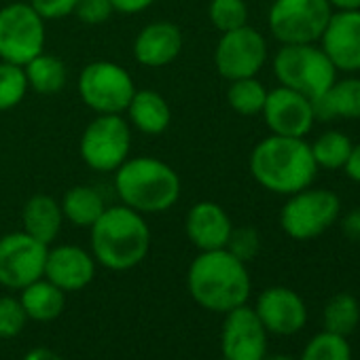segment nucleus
I'll return each mask as SVG.
<instances>
[{
	"label": "nucleus",
	"mask_w": 360,
	"mask_h": 360,
	"mask_svg": "<svg viewBox=\"0 0 360 360\" xmlns=\"http://www.w3.org/2000/svg\"><path fill=\"white\" fill-rule=\"evenodd\" d=\"M250 174L276 195H292L314 185L318 165L305 138L267 136L250 153Z\"/></svg>",
	"instance_id": "1"
},
{
	"label": "nucleus",
	"mask_w": 360,
	"mask_h": 360,
	"mask_svg": "<svg viewBox=\"0 0 360 360\" xmlns=\"http://www.w3.org/2000/svg\"><path fill=\"white\" fill-rule=\"evenodd\" d=\"M187 288L193 301L214 314H227L250 299L252 282L244 261L227 248L200 252L187 274Z\"/></svg>",
	"instance_id": "2"
},
{
	"label": "nucleus",
	"mask_w": 360,
	"mask_h": 360,
	"mask_svg": "<svg viewBox=\"0 0 360 360\" xmlns=\"http://www.w3.org/2000/svg\"><path fill=\"white\" fill-rule=\"evenodd\" d=\"M91 229V255L110 271H127L144 261L150 248V229L140 212L110 206Z\"/></svg>",
	"instance_id": "3"
},
{
	"label": "nucleus",
	"mask_w": 360,
	"mask_h": 360,
	"mask_svg": "<svg viewBox=\"0 0 360 360\" xmlns=\"http://www.w3.org/2000/svg\"><path fill=\"white\" fill-rule=\"evenodd\" d=\"M115 189L123 206L140 214H159L178 202L180 178L161 159L134 157L115 169Z\"/></svg>",
	"instance_id": "4"
},
{
	"label": "nucleus",
	"mask_w": 360,
	"mask_h": 360,
	"mask_svg": "<svg viewBox=\"0 0 360 360\" xmlns=\"http://www.w3.org/2000/svg\"><path fill=\"white\" fill-rule=\"evenodd\" d=\"M274 75L280 85L303 94L311 102L320 100L337 81V68L318 43L282 45L274 58Z\"/></svg>",
	"instance_id": "5"
},
{
	"label": "nucleus",
	"mask_w": 360,
	"mask_h": 360,
	"mask_svg": "<svg viewBox=\"0 0 360 360\" xmlns=\"http://www.w3.org/2000/svg\"><path fill=\"white\" fill-rule=\"evenodd\" d=\"M341 214L339 198L328 189L307 187L288 195L280 210L282 231L297 242H309L326 233Z\"/></svg>",
	"instance_id": "6"
},
{
	"label": "nucleus",
	"mask_w": 360,
	"mask_h": 360,
	"mask_svg": "<svg viewBox=\"0 0 360 360\" xmlns=\"http://www.w3.org/2000/svg\"><path fill=\"white\" fill-rule=\"evenodd\" d=\"M333 7L328 0H274L269 9V32L282 45L318 43Z\"/></svg>",
	"instance_id": "7"
},
{
	"label": "nucleus",
	"mask_w": 360,
	"mask_h": 360,
	"mask_svg": "<svg viewBox=\"0 0 360 360\" xmlns=\"http://www.w3.org/2000/svg\"><path fill=\"white\" fill-rule=\"evenodd\" d=\"M81 100L98 115H121L127 110L136 85L131 75L115 62L87 64L77 81Z\"/></svg>",
	"instance_id": "8"
},
{
	"label": "nucleus",
	"mask_w": 360,
	"mask_h": 360,
	"mask_svg": "<svg viewBox=\"0 0 360 360\" xmlns=\"http://www.w3.org/2000/svg\"><path fill=\"white\" fill-rule=\"evenodd\" d=\"M45 49V20L30 3L0 9V60L26 66Z\"/></svg>",
	"instance_id": "9"
},
{
	"label": "nucleus",
	"mask_w": 360,
	"mask_h": 360,
	"mask_svg": "<svg viewBox=\"0 0 360 360\" xmlns=\"http://www.w3.org/2000/svg\"><path fill=\"white\" fill-rule=\"evenodd\" d=\"M131 129L121 115H98L79 142L81 159L96 172H115L129 159Z\"/></svg>",
	"instance_id": "10"
},
{
	"label": "nucleus",
	"mask_w": 360,
	"mask_h": 360,
	"mask_svg": "<svg viewBox=\"0 0 360 360\" xmlns=\"http://www.w3.org/2000/svg\"><path fill=\"white\" fill-rule=\"evenodd\" d=\"M47 252L49 246L26 231L0 236V286L22 290L41 280L45 276Z\"/></svg>",
	"instance_id": "11"
},
{
	"label": "nucleus",
	"mask_w": 360,
	"mask_h": 360,
	"mask_svg": "<svg viewBox=\"0 0 360 360\" xmlns=\"http://www.w3.org/2000/svg\"><path fill=\"white\" fill-rule=\"evenodd\" d=\"M267 62V41L252 28L242 26L231 32H223L214 49V66L227 81L257 77Z\"/></svg>",
	"instance_id": "12"
},
{
	"label": "nucleus",
	"mask_w": 360,
	"mask_h": 360,
	"mask_svg": "<svg viewBox=\"0 0 360 360\" xmlns=\"http://www.w3.org/2000/svg\"><path fill=\"white\" fill-rule=\"evenodd\" d=\"M269 333L255 307L240 305L225 314L221 328L223 360H263L267 356Z\"/></svg>",
	"instance_id": "13"
},
{
	"label": "nucleus",
	"mask_w": 360,
	"mask_h": 360,
	"mask_svg": "<svg viewBox=\"0 0 360 360\" xmlns=\"http://www.w3.org/2000/svg\"><path fill=\"white\" fill-rule=\"evenodd\" d=\"M261 115L271 134L288 138H305L316 123L314 102L284 85L267 91Z\"/></svg>",
	"instance_id": "14"
},
{
	"label": "nucleus",
	"mask_w": 360,
	"mask_h": 360,
	"mask_svg": "<svg viewBox=\"0 0 360 360\" xmlns=\"http://www.w3.org/2000/svg\"><path fill=\"white\" fill-rule=\"evenodd\" d=\"M255 311L269 335L292 337L307 324V305L303 297L286 286H269L257 297Z\"/></svg>",
	"instance_id": "15"
},
{
	"label": "nucleus",
	"mask_w": 360,
	"mask_h": 360,
	"mask_svg": "<svg viewBox=\"0 0 360 360\" xmlns=\"http://www.w3.org/2000/svg\"><path fill=\"white\" fill-rule=\"evenodd\" d=\"M318 43L337 72H360V9L333 11Z\"/></svg>",
	"instance_id": "16"
},
{
	"label": "nucleus",
	"mask_w": 360,
	"mask_h": 360,
	"mask_svg": "<svg viewBox=\"0 0 360 360\" xmlns=\"http://www.w3.org/2000/svg\"><path fill=\"white\" fill-rule=\"evenodd\" d=\"M96 276V259L81 246L62 244L49 248L45 261V276L64 292H77L91 284Z\"/></svg>",
	"instance_id": "17"
},
{
	"label": "nucleus",
	"mask_w": 360,
	"mask_h": 360,
	"mask_svg": "<svg viewBox=\"0 0 360 360\" xmlns=\"http://www.w3.org/2000/svg\"><path fill=\"white\" fill-rule=\"evenodd\" d=\"M185 231L200 252L219 250L227 246L233 223L223 206H219L217 202H198L187 212Z\"/></svg>",
	"instance_id": "18"
},
{
	"label": "nucleus",
	"mask_w": 360,
	"mask_h": 360,
	"mask_svg": "<svg viewBox=\"0 0 360 360\" xmlns=\"http://www.w3.org/2000/svg\"><path fill=\"white\" fill-rule=\"evenodd\" d=\"M183 51V32L172 22H153L134 41V58L148 68L172 64Z\"/></svg>",
	"instance_id": "19"
},
{
	"label": "nucleus",
	"mask_w": 360,
	"mask_h": 360,
	"mask_svg": "<svg viewBox=\"0 0 360 360\" xmlns=\"http://www.w3.org/2000/svg\"><path fill=\"white\" fill-rule=\"evenodd\" d=\"M316 119H349L360 121V77L337 79L330 89L314 102Z\"/></svg>",
	"instance_id": "20"
},
{
	"label": "nucleus",
	"mask_w": 360,
	"mask_h": 360,
	"mask_svg": "<svg viewBox=\"0 0 360 360\" xmlns=\"http://www.w3.org/2000/svg\"><path fill=\"white\" fill-rule=\"evenodd\" d=\"M22 223L28 236L49 246L60 236L64 223L62 206L51 195H32L22 210Z\"/></svg>",
	"instance_id": "21"
},
{
	"label": "nucleus",
	"mask_w": 360,
	"mask_h": 360,
	"mask_svg": "<svg viewBox=\"0 0 360 360\" xmlns=\"http://www.w3.org/2000/svg\"><path fill=\"white\" fill-rule=\"evenodd\" d=\"M129 121L142 134H163L172 123V110L165 98L153 89H136L127 106Z\"/></svg>",
	"instance_id": "22"
},
{
	"label": "nucleus",
	"mask_w": 360,
	"mask_h": 360,
	"mask_svg": "<svg viewBox=\"0 0 360 360\" xmlns=\"http://www.w3.org/2000/svg\"><path fill=\"white\" fill-rule=\"evenodd\" d=\"M22 307L28 316V320L34 322H53L62 316L66 307V292L51 284L47 278H41L26 288H22L20 295Z\"/></svg>",
	"instance_id": "23"
},
{
	"label": "nucleus",
	"mask_w": 360,
	"mask_h": 360,
	"mask_svg": "<svg viewBox=\"0 0 360 360\" xmlns=\"http://www.w3.org/2000/svg\"><path fill=\"white\" fill-rule=\"evenodd\" d=\"M60 206H62L64 221L83 229H89L106 210L104 198L96 189L85 187V185H77L70 191H66Z\"/></svg>",
	"instance_id": "24"
},
{
	"label": "nucleus",
	"mask_w": 360,
	"mask_h": 360,
	"mask_svg": "<svg viewBox=\"0 0 360 360\" xmlns=\"http://www.w3.org/2000/svg\"><path fill=\"white\" fill-rule=\"evenodd\" d=\"M26 79H28V87H32L39 94L51 96V94H60L66 87L68 81V68L66 64L49 53H39L37 58H32L26 66H24Z\"/></svg>",
	"instance_id": "25"
},
{
	"label": "nucleus",
	"mask_w": 360,
	"mask_h": 360,
	"mask_svg": "<svg viewBox=\"0 0 360 360\" xmlns=\"http://www.w3.org/2000/svg\"><path fill=\"white\" fill-rule=\"evenodd\" d=\"M322 324L324 330L349 337L358 324H360V303L354 295L349 292H337L333 295L322 311Z\"/></svg>",
	"instance_id": "26"
},
{
	"label": "nucleus",
	"mask_w": 360,
	"mask_h": 360,
	"mask_svg": "<svg viewBox=\"0 0 360 360\" xmlns=\"http://www.w3.org/2000/svg\"><path fill=\"white\" fill-rule=\"evenodd\" d=\"M311 155H314V161L320 167L324 169H341L349 150H352V140L347 134L339 131V129H328L324 134H320L311 144Z\"/></svg>",
	"instance_id": "27"
},
{
	"label": "nucleus",
	"mask_w": 360,
	"mask_h": 360,
	"mask_svg": "<svg viewBox=\"0 0 360 360\" xmlns=\"http://www.w3.org/2000/svg\"><path fill=\"white\" fill-rule=\"evenodd\" d=\"M265 98H267V89L257 77L229 81L227 102L238 115H244V117L259 115L265 106Z\"/></svg>",
	"instance_id": "28"
},
{
	"label": "nucleus",
	"mask_w": 360,
	"mask_h": 360,
	"mask_svg": "<svg viewBox=\"0 0 360 360\" xmlns=\"http://www.w3.org/2000/svg\"><path fill=\"white\" fill-rule=\"evenodd\" d=\"M299 360H352L349 337H341L322 328L303 345Z\"/></svg>",
	"instance_id": "29"
},
{
	"label": "nucleus",
	"mask_w": 360,
	"mask_h": 360,
	"mask_svg": "<svg viewBox=\"0 0 360 360\" xmlns=\"http://www.w3.org/2000/svg\"><path fill=\"white\" fill-rule=\"evenodd\" d=\"M28 89L30 87L24 66L0 60V112L15 108L24 100Z\"/></svg>",
	"instance_id": "30"
},
{
	"label": "nucleus",
	"mask_w": 360,
	"mask_h": 360,
	"mask_svg": "<svg viewBox=\"0 0 360 360\" xmlns=\"http://www.w3.org/2000/svg\"><path fill=\"white\" fill-rule=\"evenodd\" d=\"M208 18L223 34L248 24V7L244 0H210Z\"/></svg>",
	"instance_id": "31"
},
{
	"label": "nucleus",
	"mask_w": 360,
	"mask_h": 360,
	"mask_svg": "<svg viewBox=\"0 0 360 360\" xmlns=\"http://www.w3.org/2000/svg\"><path fill=\"white\" fill-rule=\"evenodd\" d=\"M28 322L20 297L0 295V339L18 337Z\"/></svg>",
	"instance_id": "32"
},
{
	"label": "nucleus",
	"mask_w": 360,
	"mask_h": 360,
	"mask_svg": "<svg viewBox=\"0 0 360 360\" xmlns=\"http://www.w3.org/2000/svg\"><path fill=\"white\" fill-rule=\"evenodd\" d=\"M233 257H238L240 261L248 263L252 261L259 250H261V236L255 227H233L231 236H229V242L225 246Z\"/></svg>",
	"instance_id": "33"
},
{
	"label": "nucleus",
	"mask_w": 360,
	"mask_h": 360,
	"mask_svg": "<svg viewBox=\"0 0 360 360\" xmlns=\"http://www.w3.org/2000/svg\"><path fill=\"white\" fill-rule=\"evenodd\" d=\"M83 24L87 26H98L110 20V15L115 13L110 0H79L75 11H72Z\"/></svg>",
	"instance_id": "34"
},
{
	"label": "nucleus",
	"mask_w": 360,
	"mask_h": 360,
	"mask_svg": "<svg viewBox=\"0 0 360 360\" xmlns=\"http://www.w3.org/2000/svg\"><path fill=\"white\" fill-rule=\"evenodd\" d=\"M28 3L43 20H62L75 11L79 0H28Z\"/></svg>",
	"instance_id": "35"
},
{
	"label": "nucleus",
	"mask_w": 360,
	"mask_h": 360,
	"mask_svg": "<svg viewBox=\"0 0 360 360\" xmlns=\"http://www.w3.org/2000/svg\"><path fill=\"white\" fill-rule=\"evenodd\" d=\"M341 231L347 240L352 242H360V208L349 210L343 219H341Z\"/></svg>",
	"instance_id": "36"
},
{
	"label": "nucleus",
	"mask_w": 360,
	"mask_h": 360,
	"mask_svg": "<svg viewBox=\"0 0 360 360\" xmlns=\"http://www.w3.org/2000/svg\"><path fill=\"white\" fill-rule=\"evenodd\" d=\"M155 0H110V5L117 13H125V15H134V13H142L144 9H148Z\"/></svg>",
	"instance_id": "37"
},
{
	"label": "nucleus",
	"mask_w": 360,
	"mask_h": 360,
	"mask_svg": "<svg viewBox=\"0 0 360 360\" xmlns=\"http://www.w3.org/2000/svg\"><path fill=\"white\" fill-rule=\"evenodd\" d=\"M341 169L345 172V176L349 180H354V183L360 185V144H352V150H349Z\"/></svg>",
	"instance_id": "38"
},
{
	"label": "nucleus",
	"mask_w": 360,
	"mask_h": 360,
	"mask_svg": "<svg viewBox=\"0 0 360 360\" xmlns=\"http://www.w3.org/2000/svg\"><path fill=\"white\" fill-rule=\"evenodd\" d=\"M24 360H64V358H62L58 352H53V349L41 345V347H32V349L24 356Z\"/></svg>",
	"instance_id": "39"
},
{
	"label": "nucleus",
	"mask_w": 360,
	"mask_h": 360,
	"mask_svg": "<svg viewBox=\"0 0 360 360\" xmlns=\"http://www.w3.org/2000/svg\"><path fill=\"white\" fill-rule=\"evenodd\" d=\"M333 11H349V9H360V0H328Z\"/></svg>",
	"instance_id": "40"
},
{
	"label": "nucleus",
	"mask_w": 360,
	"mask_h": 360,
	"mask_svg": "<svg viewBox=\"0 0 360 360\" xmlns=\"http://www.w3.org/2000/svg\"><path fill=\"white\" fill-rule=\"evenodd\" d=\"M263 360H295V358H290V356H286V354H271V356L267 354Z\"/></svg>",
	"instance_id": "41"
}]
</instances>
